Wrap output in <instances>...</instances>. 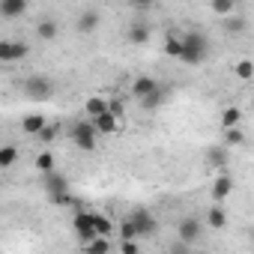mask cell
<instances>
[{
    "instance_id": "obj_1",
    "label": "cell",
    "mask_w": 254,
    "mask_h": 254,
    "mask_svg": "<svg viewBox=\"0 0 254 254\" xmlns=\"http://www.w3.org/2000/svg\"><path fill=\"white\" fill-rule=\"evenodd\" d=\"M206 54H209V39L203 33H186L183 36V57H180L183 63L200 66L206 60Z\"/></svg>"
},
{
    "instance_id": "obj_2",
    "label": "cell",
    "mask_w": 254,
    "mask_h": 254,
    "mask_svg": "<svg viewBox=\"0 0 254 254\" xmlns=\"http://www.w3.org/2000/svg\"><path fill=\"white\" fill-rule=\"evenodd\" d=\"M72 141H75V147H78V150H84V153H93V150H96L99 132H96V126H93V120H90V117L72 126Z\"/></svg>"
},
{
    "instance_id": "obj_3",
    "label": "cell",
    "mask_w": 254,
    "mask_h": 254,
    "mask_svg": "<svg viewBox=\"0 0 254 254\" xmlns=\"http://www.w3.org/2000/svg\"><path fill=\"white\" fill-rule=\"evenodd\" d=\"M24 93L30 96V99H51L54 96V81L51 78H45V75H30V78H24Z\"/></svg>"
},
{
    "instance_id": "obj_4",
    "label": "cell",
    "mask_w": 254,
    "mask_h": 254,
    "mask_svg": "<svg viewBox=\"0 0 254 254\" xmlns=\"http://www.w3.org/2000/svg\"><path fill=\"white\" fill-rule=\"evenodd\" d=\"M72 230L81 236V242H90L96 236V212H75Z\"/></svg>"
},
{
    "instance_id": "obj_5",
    "label": "cell",
    "mask_w": 254,
    "mask_h": 254,
    "mask_svg": "<svg viewBox=\"0 0 254 254\" xmlns=\"http://www.w3.org/2000/svg\"><path fill=\"white\" fill-rule=\"evenodd\" d=\"M27 54H30V45H24V42H12V39L0 42V63H18Z\"/></svg>"
},
{
    "instance_id": "obj_6",
    "label": "cell",
    "mask_w": 254,
    "mask_h": 254,
    "mask_svg": "<svg viewBox=\"0 0 254 254\" xmlns=\"http://www.w3.org/2000/svg\"><path fill=\"white\" fill-rule=\"evenodd\" d=\"M177 236L194 245V242H197V239L203 236V221H200V218H194V215H189V218H183V221L177 224Z\"/></svg>"
},
{
    "instance_id": "obj_7",
    "label": "cell",
    "mask_w": 254,
    "mask_h": 254,
    "mask_svg": "<svg viewBox=\"0 0 254 254\" xmlns=\"http://www.w3.org/2000/svg\"><path fill=\"white\" fill-rule=\"evenodd\" d=\"M132 221H135V227H138V236H153L156 230H159V221H156V215L150 212V209H135L132 212Z\"/></svg>"
},
{
    "instance_id": "obj_8",
    "label": "cell",
    "mask_w": 254,
    "mask_h": 254,
    "mask_svg": "<svg viewBox=\"0 0 254 254\" xmlns=\"http://www.w3.org/2000/svg\"><path fill=\"white\" fill-rule=\"evenodd\" d=\"M30 6V0H0V15L3 21H18Z\"/></svg>"
},
{
    "instance_id": "obj_9",
    "label": "cell",
    "mask_w": 254,
    "mask_h": 254,
    "mask_svg": "<svg viewBox=\"0 0 254 254\" xmlns=\"http://www.w3.org/2000/svg\"><path fill=\"white\" fill-rule=\"evenodd\" d=\"M90 120H93V126H96L99 135H117V132H120V117L111 114V111H105V114H99V117H90Z\"/></svg>"
},
{
    "instance_id": "obj_10",
    "label": "cell",
    "mask_w": 254,
    "mask_h": 254,
    "mask_svg": "<svg viewBox=\"0 0 254 254\" xmlns=\"http://www.w3.org/2000/svg\"><path fill=\"white\" fill-rule=\"evenodd\" d=\"M102 24V12L99 9H84L78 15V33H96Z\"/></svg>"
},
{
    "instance_id": "obj_11",
    "label": "cell",
    "mask_w": 254,
    "mask_h": 254,
    "mask_svg": "<svg viewBox=\"0 0 254 254\" xmlns=\"http://www.w3.org/2000/svg\"><path fill=\"white\" fill-rule=\"evenodd\" d=\"M168 96H171V90L159 84V87H156V90H153L150 96H144V99H138V105H141L144 111H156L159 105H165V102H168Z\"/></svg>"
},
{
    "instance_id": "obj_12",
    "label": "cell",
    "mask_w": 254,
    "mask_h": 254,
    "mask_svg": "<svg viewBox=\"0 0 254 254\" xmlns=\"http://www.w3.org/2000/svg\"><path fill=\"white\" fill-rule=\"evenodd\" d=\"M230 191H233V180H230L227 174L215 177V183H212V200H215V203H224V200L230 197Z\"/></svg>"
},
{
    "instance_id": "obj_13",
    "label": "cell",
    "mask_w": 254,
    "mask_h": 254,
    "mask_svg": "<svg viewBox=\"0 0 254 254\" xmlns=\"http://www.w3.org/2000/svg\"><path fill=\"white\" fill-rule=\"evenodd\" d=\"M60 36V24L54 21V18H42L39 24H36V39H42V42H54Z\"/></svg>"
},
{
    "instance_id": "obj_14",
    "label": "cell",
    "mask_w": 254,
    "mask_h": 254,
    "mask_svg": "<svg viewBox=\"0 0 254 254\" xmlns=\"http://www.w3.org/2000/svg\"><path fill=\"white\" fill-rule=\"evenodd\" d=\"M156 87H159L156 78H150V75H138V78L132 81V96H135V99H144V96H150Z\"/></svg>"
},
{
    "instance_id": "obj_15",
    "label": "cell",
    "mask_w": 254,
    "mask_h": 254,
    "mask_svg": "<svg viewBox=\"0 0 254 254\" xmlns=\"http://www.w3.org/2000/svg\"><path fill=\"white\" fill-rule=\"evenodd\" d=\"M45 126H48V120H45L42 114H27V117L21 120V132H24V135H33V138H36V135H39V132L45 129Z\"/></svg>"
},
{
    "instance_id": "obj_16",
    "label": "cell",
    "mask_w": 254,
    "mask_h": 254,
    "mask_svg": "<svg viewBox=\"0 0 254 254\" xmlns=\"http://www.w3.org/2000/svg\"><path fill=\"white\" fill-rule=\"evenodd\" d=\"M126 39H129L132 45H147V42H150V24L135 21V24L129 27V33H126Z\"/></svg>"
},
{
    "instance_id": "obj_17",
    "label": "cell",
    "mask_w": 254,
    "mask_h": 254,
    "mask_svg": "<svg viewBox=\"0 0 254 254\" xmlns=\"http://www.w3.org/2000/svg\"><path fill=\"white\" fill-rule=\"evenodd\" d=\"M206 227H209V230H224V227H227V212H224L221 206H209V212H206Z\"/></svg>"
},
{
    "instance_id": "obj_18",
    "label": "cell",
    "mask_w": 254,
    "mask_h": 254,
    "mask_svg": "<svg viewBox=\"0 0 254 254\" xmlns=\"http://www.w3.org/2000/svg\"><path fill=\"white\" fill-rule=\"evenodd\" d=\"M42 186H45V191H48V194H54V191H66V189H69L66 177H60V174H54V171H48V174H45Z\"/></svg>"
},
{
    "instance_id": "obj_19",
    "label": "cell",
    "mask_w": 254,
    "mask_h": 254,
    "mask_svg": "<svg viewBox=\"0 0 254 254\" xmlns=\"http://www.w3.org/2000/svg\"><path fill=\"white\" fill-rule=\"evenodd\" d=\"M108 111V99H102V96H90L87 102H84V114L87 117H99V114H105Z\"/></svg>"
},
{
    "instance_id": "obj_20",
    "label": "cell",
    "mask_w": 254,
    "mask_h": 254,
    "mask_svg": "<svg viewBox=\"0 0 254 254\" xmlns=\"http://www.w3.org/2000/svg\"><path fill=\"white\" fill-rule=\"evenodd\" d=\"M230 126H242V111L236 105H230V108L221 111V129H230Z\"/></svg>"
},
{
    "instance_id": "obj_21",
    "label": "cell",
    "mask_w": 254,
    "mask_h": 254,
    "mask_svg": "<svg viewBox=\"0 0 254 254\" xmlns=\"http://www.w3.org/2000/svg\"><path fill=\"white\" fill-rule=\"evenodd\" d=\"M18 162V147L15 144H3L0 147V168H12Z\"/></svg>"
},
{
    "instance_id": "obj_22",
    "label": "cell",
    "mask_w": 254,
    "mask_h": 254,
    "mask_svg": "<svg viewBox=\"0 0 254 254\" xmlns=\"http://www.w3.org/2000/svg\"><path fill=\"white\" fill-rule=\"evenodd\" d=\"M84 248L90 251V254H105V251H111V242H108V236H102V233H96L90 242H84Z\"/></svg>"
},
{
    "instance_id": "obj_23",
    "label": "cell",
    "mask_w": 254,
    "mask_h": 254,
    "mask_svg": "<svg viewBox=\"0 0 254 254\" xmlns=\"http://www.w3.org/2000/svg\"><path fill=\"white\" fill-rule=\"evenodd\" d=\"M209 6H212V12L215 15H230V12H236V6H239V0H209Z\"/></svg>"
},
{
    "instance_id": "obj_24",
    "label": "cell",
    "mask_w": 254,
    "mask_h": 254,
    "mask_svg": "<svg viewBox=\"0 0 254 254\" xmlns=\"http://www.w3.org/2000/svg\"><path fill=\"white\" fill-rule=\"evenodd\" d=\"M221 21H224V30H227V33H242V30L248 27V24H245V18H242V15H233V12H230V15H224Z\"/></svg>"
},
{
    "instance_id": "obj_25",
    "label": "cell",
    "mask_w": 254,
    "mask_h": 254,
    "mask_svg": "<svg viewBox=\"0 0 254 254\" xmlns=\"http://www.w3.org/2000/svg\"><path fill=\"white\" fill-rule=\"evenodd\" d=\"M165 54L168 57H183V36H165Z\"/></svg>"
},
{
    "instance_id": "obj_26",
    "label": "cell",
    "mask_w": 254,
    "mask_h": 254,
    "mask_svg": "<svg viewBox=\"0 0 254 254\" xmlns=\"http://www.w3.org/2000/svg\"><path fill=\"white\" fill-rule=\"evenodd\" d=\"M233 75H236L239 81H251V78H254V60H239V63L233 66Z\"/></svg>"
},
{
    "instance_id": "obj_27",
    "label": "cell",
    "mask_w": 254,
    "mask_h": 254,
    "mask_svg": "<svg viewBox=\"0 0 254 254\" xmlns=\"http://www.w3.org/2000/svg\"><path fill=\"white\" fill-rule=\"evenodd\" d=\"M242 141H245L242 126H230V129H224V144H227V147H239Z\"/></svg>"
},
{
    "instance_id": "obj_28",
    "label": "cell",
    "mask_w": 254,
    "mask_h": 254,
    "mask_svg": "<svg viewBox=\"0 0 254 254\" xmlns=\"http://www.w3.org/2000/svg\"><path fill=\"white\" fill-rule=\"evenodd\" d=\"M135 236H138V227H135L132 215L123 218V221H120V239H135Z\"/></svg>"
},
{
    "instance_id": "obj_29",
    "label": "cell",
    "mask_w": 254,
    "mask_h": 254,
    "mask_svg": "<svg viewBox=\"0 0 254 254\" xmlns=\"http://www.w3.org/2000/svg\"><path fill=\"white\" fill-rule=\"evenodd\" d=\"M96 233H102V236H111L114 233V221L108 215H102V212H96Z\"/></svg>"
},
{
    "instance_id": "obj_30",
    "label": "cell",
    "mask_w": 254,
    "mask_h": 254,
    "mask_svg": "<svg viewBox=\"0 0 254 254\" xmlns=\"http://www.w3.org/2000/svg\"><path fill=\"white\" fill-rule=\"evenodd\" d=\"M36 168H39L42 174H48V171H54V156H51L48 150H42V153L36 156Z\"/></svg>"
},
{
    "instance_id": "obj_31",
    "label": "cell",
    "mask_w": 254,
    "mask_h": 254,
    "mask_svg": "<svg viewBox=\"0 0 254 254\" xmlns=\"http://www.w3.org/2000/svg\"><path fill=\"white\" fill-rule=\"evenodd\" d=\"M51 197V203H57V206H63V203H72V191L66 189V191H54V194H48Z\"/></svg>"
},
{
    "instance_id": "obj_32",
    "label": "cell",
    "mask_w": 254,
    "mask_h": 254,
    "mask_svg": "<svg viewBox=\"0 0 254 254\" xmlns=\"http://www.w3.org/2000/svg\"><path fill=\"white\" fill-rule=\"evenodd\" d=\"M36 138H39L42 144H51V141L57 138V126H45V129H42V132H39Z\"/></svg>"
},
{
    "instance_id": "obj_33",
    "label": "cell",
    "mask_w": 254,
    "mask_h": 254,
    "mask_svg": "<svg viewBox=\"0 0 254 254\" xmlns=\"http://www.w3.org/2000/svg\"><path fill=\"white\" fill-rule=\"evenodd\" d=\"M132 3V9H138V12H150L153 6H156V0H129Z\"/></svg>"
},
{
    "instance_id": "obj_34",
    "label": "cell",
    "mask_w": 254,
    "mask_h": 254,
    "mask_svg": "<svg viewBox=\"0 0 254 254\" xmlns=\"http://www.w3.org/2000/svg\"><path fill=\"white\" fill-rule=\"evenodd\" d=\"M120 251H123V254H135V251H138V242H135V239H123V242H120Z\"/></svg>"
},
{
    "instance_id": "obj_35",
    "label": "cell",
    "mask_w": 254,
    "mask_h": 254,
    "mask_svg": "<svg viewBox=\"0 0 254 254\" xmlns=\"http://www.w3.org/2000/svg\"><path fill=\"white\" fill-rule=\"evenodd\" d=\"M108 111H111V114H117V117L123 120V102H120V99H111V102H108Z\"/></svg>"
},
{
    "instance_id": "obj_36",
    "label": "cell",
    "mask_w": 254,
    "mask_h": 254,
    "mask_svg": "<svg viewBox=\"0 0 254 254\" xmlns=\"http://www.w3.org/2000/svg\"><path fill=\"white\" fill-rule=\"evenodd\" d=\"M209 165H224V153H212L209 156Z\"/></svg>"
}]
</instances>
